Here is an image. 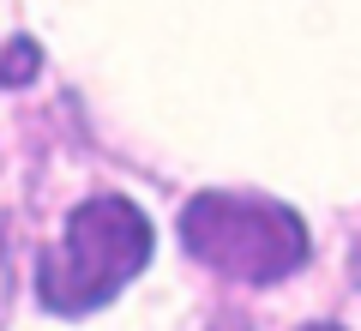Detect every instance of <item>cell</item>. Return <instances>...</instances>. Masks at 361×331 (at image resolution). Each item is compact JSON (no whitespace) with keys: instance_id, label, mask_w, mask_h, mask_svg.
I'll use <instances>...</instances> for the list:
<instances>
[{"instance_id":"cell-1","label":"cell","mask_w":361,"mask_h":331,"mask_svg":"<svg viewBox=\"0 0 361 331\" xmlns=\"http://www.w3.org/2000/svg\"><path fill=\"white\" fill-rule=\"evenodd\" d=\"M151 217L121 193H97V199L73 205L61 241L37 259V301L61 319L97 313L151 265Z\"/></svg>"},{"instance_id":"cell-2","label":"cell","mask_w":361,"mask_h":331,"mask_svg":"<svg viewBox=\"0 0 361 331\" xmlns=\"http://www.w3.org/2000/svg\"><path fill=\"white\" fill-rule=\"evenodd\" d=\"M180 247L205 271L235 283H271L295 277L307 265V223L277 199H247V193H193L180 205Z\"/></svg>"},{"instance_id":"cell-3","label":"cell","mask_w":361,"mask_h":331,"mask_svg":"<svg viewBox=\"0 0 361 331\" xmlns=\"http://www.w3.org/2000/svg\"><path fill=\"white\" fill-rule=\"evenodd\" d=\"M37 66H42V49L30 37H13V42H6V54H0V85H30Z\"/></svg>"},{"instance_id":"cell-4","label":"cell","mask_w":361,"mask_h":331,"mask_svg":"<svg viewBox=\"0 0 361 331\" xmlns=\"http://www.w3.org/2000/svg\"><path fill=\"white\" fill-rule=\"evenodd\" d=\"M6 295H13V271H6V247H0V313H6Z\"/></svg>"},{"instance_id":"cell-5","label":"cell","mask_w":361,"mask_h":331,"mask_svg":"<svg viewBox=\"0 0 361 331\" xmlns=\"http://www.w3.org/2000/svg\"><path fill=\"white\" fill-rule=\"evenodd\" d=\"M349 277H355V289H361V235H355V247H349Z\"/></svg>"},{"instance_id":"cell-6","label":"cell","mask_w":361,"mask_h":331,"mask_svg":"<svg viewBox=\"0 0 361 331\" xmlns=\"http://www.w3.org/2000/svg\"><path fill=\"white\" fill-rule=\"evenodd\" d=\"M301 331H343V325H331V319H313V325H301Z\"/></svg>"}]
</instances>
